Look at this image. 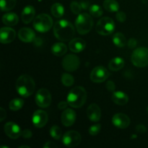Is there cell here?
Listing matches in <instances>:
<instances>
[{"mask_svg":"<svg viewBox=\"0 0 148 148\" xmlns=\"http://www.w3.org/2000/svg\"><path fill=\"white\" fill-rule=\"evenodd\" d=\"M21 135L23 138L30 139V138H31L32 135H33V133H32V132L30 131V130H27V129H26V130H24L23 132H22Z\"/></svg>","mask_w":148,"mask_h":148,"instance_id":"8d00e7d4","label":"cell"},{"mask_svg":"<svg viewBox=\"0 0 148 148\" xmlns=\"http://www.w3.org/2000/svg\"><path fill=\"white\" fill-rule=\"evenodd\" d=\"M147 114H148V106H147Z\"/></svg>","mask_w":148,"mask_h":148,"instance_id":"bcb514c9","label":"cell"},{"mask_svg":"<svg viewBox=\"0 0 148 148\" xmlns=\"http://www.w3.org/2000/svg\"><path fill=\"white\" fill-rule=\"evenodd\" d=\"M101 124H94L89 129V134L92 136H95L101 131Z\"/></svg>","mask_w":148,"mask_h":148,"instance_id":"836d02e7","label":"cell"},{"mask_svg":"<svg viewBox=\"0 0 148 148\" xmlns=\"http://www.w3.org/2000/svg\"><path fill=\"white\" fill-rule=\"evenodd\" d=\"M71 10H72V12L75 14H79L80 13V12L82 10V6H81L80 3L77 2V1H72L70 4Z\"/></svg>","mask_w":148,"mask_h":148,"instance_id":"d6a6232c","label":"cell"},{"mask_svg":"<svg viewBox=\"0 0 148 148\" xmlns=\"http://www.w3.org/2000/svg\"><path fill=\"white\" fill-rule=\"evenodd\" d=\"M137 40H135L134 38H130L128 41V46L130 49H134L135 48V46H137Z\"/></svg>","mask_w":148,"mask_h":148,"instance_id":"74e56055","label":"cell"},{"mask_svg":"<svg viewBox=\"0 0 148 148\" xmlns=\"http://www.w3.org/2000/svg\"><path fill=\"white\" fill-rule=\"evenodd\" d=\"M90 13L92 17H99L103 14V10L100 6L97 4H93V5L90 7Z\"/></svg>","mask_w":148,"mask_h":148,"instance_id":"4dcf8cb0","label":"cell"},{"mask_svg":"<svg viewBox=\"0 0 148 148\" xmlns=\"http://www.w3.org/2000/svg\"><path fill=\"white\" fill-rule=\"evenodd\" d=\"M51 14L56 18H60L64 13V8L60 3H55L52 5L51 9Z\"/></svg>","mask_w":148,"mask_h":148,"instance_id":"4316f807","label":"cell"},{"mask_svg":"<svg viewBox=\"0 0 148 148\" xmlns=\"http://www.w3.org/2000/svg\"><path fill=\"white\" fill-rule=\"evenodd\" d=\"M93 25L92 17L88 13L79 14L75 21V26L78 33L85 35L89 33Z\"/></svg>","mask_w":148,"mask_h":148,"instance_id":"277c9868","label":"cell"},{"mask_svg":"<svg viewBox=\"0 0 148 148\" xmlns=\"http://www.w3.org/2000/svg\"><path fill=\"white\" fill-rule=\"evenodd\" d=\"M87 116L91 121H93V122L98 121L101 117V111L100 107L97 104H90L87 109Z\"/></svg>","mask_w":148,"mask_h":148,"instance_id":"2e32d148","label":"cell"},{"mask_svg":"<svg viewBox=\"0 0 148 148\" xmlns=\"http://www.w3.org/2000/svg\"><path fill=\"white\" fill-rule=\"evenodd\" d=\"M23 147H24V148H30V147H28V146H20V147L19 148H23Z\"/></svg>","mask_w":148,"mask_h":148,"instance_id":"ee69618b","label":"cell"},{"mask_svg":"<svg viewBox=\"0 0 148 148\" xmlns=\"http://www.w3.org/2000/svg\"><path fill=\"white\" fill-rule=\"evenodd\" d=\"M52 26H53V20L47 14H39L33 21V27L40 33L49 31Z\"/></svg>","mask_w":148,"mask_h":148,"instance_id":"5b68a950","label":"cell"},{"mask_svg":"<svg viewBox=\"0 0 148 148\" xmlns=\"http://www.w3.org/2000/svg\"><path fill=\"white\" fill-rule=\"evenodd\" d=\"M55 37L62 41H68L74 37L75 27L66 20H61L56 22L53 27Z\"/></svg>","mask_w":148,"mask_h":148,"instance_id":"6da1fadb","label":"cell"},{"mask_svg":"<svg viewBox=\"0 0 148 148\" xmlns=\"http://www.w3.org/2000/svg\"><path fill=\"white\" fill-rule=\"evenodd\" d=\"M127 19V15L124 12H119L116 14V20L120 23H124Z\"/></svg>","mask_w":148,"mask_h":148,"instance_id":"e575fe53","label":"cell"},{"mask_svg":"<svg viewBox=\"0 0 148 148\" xmlns=\"http://www.w3.org/2000/svg\"><path fill=\"white\" fill-rule=\"evenodd\" d=\"M1 148H9L8 147H3V146H2V147H1Z\"/></svg>","mask_w":148,"mask_h":148,"instance_id":"f6af8a7d","label":"cell"},{"mask_svg":"<svg viewBox=\"0 0 148 148\" xmlns=\"http://www.w3.org/2000/svg\"><path fill=\"white\" fill-rule=\"evenodd\" d=\"M112 123L115 127L119 129H126L130 126V119L126 114L119 113L113 116Z\"/></svg>","mask_w":148,"mask_h":148,"instance_id":"9a60e30c","label":"cell"},{"mask_svg":"<svg viewBox=\"0 0 148 148\" xmlns=\"http://www.w3.org/2000/svg\"><path fill=\"white\" fill-rule=\"evenodd\" d=\"M106 87V89L108 90L109 92H114V90H115L116 89L115 83H114L113 81H108Z\"/></svg>","mask_w":148,"mask_h":148,"instance_id":"d590c367","label":"cell"},{"mask_svg":"<svg viewBox=\"0 0 148 148\" xmlns=\"http://www.w3.org/2000/svg\"><path fill=\"white\" fill-rule=\"evenodd\" d=\"M44 148H53V147H57L56 145H55L54 143H52V142H48L43 146Z\"/></svg>","mask_w":148,"mask_h":148,"instance_id":"b9f144b4","label":"cell"},{"mask_svg":"<svg viewBox=\"0 0 148 148\" xmlns=\"http://www.w3.org/2000/svg\"><path fill=\"white\" fill-rule=\"evenodd\" d=\"M67 105H69L68 103L65 102V101H61V102H59V103L58 104V108H59V109H65V108L67 107Z\"/></svg>","mask_w":148,"mask_h":148,"instance_id":"60d3db41","label":"cell"},{"mask_svg":"<svg viewBox=\"0 0 148 148\" xmlns=\"http://www.w3.org/2000/svg\"><path fill=\"white\" fill-rule=\"evenodd\" d=\"M18 37L22 41L25 43H30L35 40L36 35L32 29L28 27H23L18 32Z\"/></svg>","mask_w":148,"mask_h":148,"instance_id":"ac0fdd59","label":"cell"},{"mask_svg":"<svg viewBox=\"0 0 148 148\" xmlns=\"http://www.w3.org/2000/svg\"><path fill=\"white\" fill-rule=\"evenodd\" d=\"M86 46V43L85 40L79 38H76L72 40L69 43V50L75 53H79L85 49Z\"/></svg>","mask_w":148,"mask_h":148,"instance_id":"d6986e66","label":"cell"},{"mask_svg":"<svg viewBox=\"0 0 148 148\" xmlns=\"http://www.w3.org/2000/svg\"><path fill=\"white\" fill-rule=\"evenodd\" d=\"M23 105H24V101L23 99L15 98V99H13L12 101H10V108L12 111H18V110L21 109Z\"/></svg>","mask_w":148,"mask_h":148,"instance_id":"f1b7e54d","label":"cell"},{"mask_svg":"<svg viewBox=\"0 0 148 148\" xmlns=\"http://www.w3.org/2000/svg\"><path fill=\"white\" fill-rule=\"evenodd\" d=\"M76 120V113L71 108L65 110L62 115V123L65 127L73 125Z\"/></svg>","mask_w":148,"mask_h":148,"instance_id":"e0dca14e","label":"cell"},{"mask_svg":"<svg viewBox=\"0 0 148 148\" xmlns=\"http://www.w3.org/2000/svg\"><path fill=\"white\" fill-rule=\"evenodd\" d=\"M115 30V23L111 18L105 17L101 18L96 25V31L102 36H108Z\"/></svg>","mask_w":148,"mask_h":148,"instance_id":"52a82bcc","label":"cell"},{"mask_svg":"<svg viewBox=\"0 0 148 148\" xmlns=\"http://www.w3.org/2000/svg\"><path fill=\"white\" fill-rule=\"evenodd\" d=\"M4 132L11 139H17L20 137L22 131L20 127L14 122H7L4 125Z\"/></svg>","mask_w":148,"mask_h":148,"instance_id":"4fadbf2b","label":"cell"},{"mask_svg":"<svg viewBox=\"0 0 148 148\" xmlns=\"http://www.w3.org/2000/svg\"><path fill=\"white\" fill-rule=\"evenodd\" d=\"M36 83L33 78L28 75H23L16 82V90L19 95L24 98L30 96L34 92Z\"/></svg>","mask_w":148,"mask_h":148,"instance_id":"7a4b0ae2","label":"cell"},{"mask_svg":"<svg viewBox=\"0 0 148 148\" xmlns=\"http://www.w3.org/2000/svg\"><path fill=\"white\" fill-rule=\"evenodd\" d=\"M103 7L106 11L110 12H118L119 10V4L116 0H105L103 1Z\"/></svg>","mask_w":148,"mask_h":148,"instance_id":"d4e9b609","label":"cell"},{"mask_svg":"<svg viewBox=\"0 0 148 148\" xmlns=\"http://www.w3.org/2000/svg\"><path fill=\"white\" fill-rule=\"evenodd\" d=\"M16 32L14 29L8 27H1L0 30V41L1 43H10L14 40Z\"/></svg>","mask_w":148,"mask_h":148,"instance_id":"5bb4252c","label":"cell"},{"mask_svg":"<svg viewBox=\"0 0 148 148\" xmlns=\"http://www.w3.org/2000/svg\"><path fill=\"white\" fill-rule=\"evenodd\" d=\"M35 100H36V104L39 107L46 108L49 106L51 103V95L47 89L42 88L36 92Z\"/></svg>","mask_w":148,"mask_h":148,"instance_id":"9c48e42d","label":"cell"},{"mask_svg":"<svg viewBox=\"0 0 148 148\" xmlns=\"http://www.w3.org/2000/svg\"><path fill=\"white\" fill-rule=\"evenodd\" d=\"M132 62L137 67H145L148 65V49L140 47L133 51Z\"/></svg>","mask_w":148,"mask_h":148,"instance_id":"8992f818","label":"cell"},{"mask_svg":"<svg viewBox=\"0 0 148 148\" xmlns=\"http://www.w3.org/2000/svg\"><path fill=\"white\" fill-rule=\"evenodd\" d=\"M16 4V0H0L1 11L6 12L12 10Z\"/></svg>","mask_w":148,"mask_h":148,"instance_id":"83f0119b","label":"cell"},{"mask_svg":"<svg viewBox=\"0 0 148 148\" xmlns=\"http://www.w3.org/2000/svg\"><path fill=\"white\" fill-rule=\"evenodd\" d=\"M82 140V137L79 133L77 132L71 130L68 131L64 134V137L62 138L63 143L69 147H74L79 145Z\"/></svg>","mask_w":148,"mask_h":148,"instance_id":"ba28073f","label":"cell"},{"mask_svg":"<svg viewBox=\"0 0 148 148\" xmlns=\"http://www.w3.org/2000/svg\"><path fill=\"white\" fill-rule=\"evenodd\" d=\"M67 51V47L63 43H56L52 46L51 52L56 56H64Z\"/></svg>","mask_w":148,"mask_h":148,"instance_id":"7402d4cb","label":"cell"},{"mask_svg":"<svg viewBox=\"0 0 148 148\" xmlns=\"http://www.w3.org/2000/svg\"><path fill=\"white\" fill-rule=\"evenodd\" d=\"M124 66V61L122 58L116 57L111 59L108 63V68L112 71H119Z\"/></svg>","mask_w":148,"mask_h":148,"instance_id":"cb8c5ba5","label":"cell"},{"mask_svg":"<svg viewBox=\"0 0 148 148\" xmlns=\"http://www.w3.org/2000/svg\"><path fill=\"white\" fill-rule=\"evenodd\" d=\"M7 116L6 111L3 108H0V121H2Z\"/></svg>","mask_w":148,"mask_h":148,"instance_id":"ab89813d","label":"cell"},{"mask_svg":"<svg viewBox=\"0 0 148 148\" xmlns=\"http://www.w3.org/2000/svg\"><path fill=\"white\" fill-rule=\"evenodd\" d=\"M113 42L118 47H124L127 44V39L121 33H116L113 36Z\"/></svg>","mask_w":148,"mask_h":148,"instance_id":"484cf974","label":"cell"},{"mask_svg":"<svg viewBox=\"0 0 148 148\" xmlns=\"http://www.w3.org/2000/svg\"><path fill=\"white\" fill-rule=\"evenodd\" d=\"M86 100L87 92L85 88L81 86L72 88L67 95V103L72 108H80L85 104Z\"/></svg>","mask_w":148,"mask_h":148,"instance_id":"3957f363","label":"cell"},{"mask_svg":"<svg viewBox=\"0 0 148 148\" xmlns=\"http://www.w3.org/2000/svg\"><path fill=\"white\" fill-rule=\"evenodd\" d=\"M35 14H36V11L33 6H27L23 9L22 12V20L25 24H28L32 20L34 19Z\"/></svg>","mask_w":148,"mask_h":148,"instance_id":"ffe728a7","label":"cell"},{"mask_svg":"<svg viewBox=\"0 0 148 148\" xmlns=\"http://www.w3.org/2000/svg\"><path fill=\"white\" fill-rule=\"evenodd\" d=\"M2 22L7 26H14L18 23V17L15 13H7L2 17Z\"/></svg>","mask_w":148,"mask_h":148,"instance_id":"603a6c76","label":"cell"},{"mask_svg":"<svg viewBox=\"0 0 148 148\" xmlns=\"http://www.w3.org/2000/svg\"><path fill=\"white\" fill-rule=\"evenodd\" d=\"M80 4L82 6V10H86L89 7V4L88 2H85V1H82V2H80Z\"/></svg>","mask_w":148,"mask_h":148,"instance_id":"7bdbcfd3","label":"cell"},{"mask_svg":"<svg viewBox=\"0 0 148 148\" xmlns=\"http://www.w3.org/2000/svg\"><path fill=\"white\" fill-rule=\"evenodd\" d=\"M110 73L103 66H96L92 70L90 74V79L93 82L101 83L104 82L109 77Z\"/></svg>","mask_w":148,"mask_h":148,"instance_id":"8fae6325","label":"cell"},{"mask_svg":"<svg viewBox=\"0 0 148 148\" xmlns=\"http://www.w3.org/2000/svg\"><path fill=\"white\" fill-rule=\"evenodd\" d=\"M80 61L78 56L74 54H68L62 60V66L67 72H74L79 68Z\"/></svg>","mask_w":148,"mask_h":148,"instance_id":"30bf717a","label":"cell"},{"mask_svg":"<svg viewBox=\"0 0 148 148\" xmlns=\"http://www.w3.org/2000/svg\"><path fill=\"white\" fill-rule=\"evenodd\" d=\"M112 101L114 103L119 106L125 105L128 103L129 98L128 95L124 92H121V91H114L112 95Z\"/></svg>","mask_w":148,"mask_h":148,"instance_id":"44dd1931","label":"cell"},{"mask_svg":"<svg viewBox=\"0 0 148 148\" xmlns=\"http://www.w3.org/2000/svg\"><path fill=\"white\" fill-rule=\"evenodd\" d=\"M50 134L55 140H59L62 137V130L60 127L54 125L50 129Z\"/></svg>","mask_w":148,"mask_h":148,"instance_id":"1f68e13d","label":"cell"},{"mask_svg":"<svg viewBox=\"0 0 148 148\" xmlns=\"http://www.w3.org/2000/svg\"><path fill=\"white\" fill-rule=\"evenodd\" d=\"M136 130L140 133H145L147 132V128L143 124H138L136 127Z\"/></svg>","mask_w":148,"mask_h":148,"instance_id":"f35d334b","label":"cell"},{"mask_svg":"<svg viewBox=\"0 0 148 148\" xmlns=\"http://www.w3.org/2000/svg\"><path fill=\"white\" fill-rule=\"evenodd\" d=\"M48 114L46 111L42 110H37L33 115V123L37 128H42L48 122Z\"/></svg>","mask_w":148,"mask_h":148,"instance_id":"7c38bea8","label":"cell"},{"mask_svg":"<svg viewBox=\"0 0 148 148\" xmlns=\"http://www.w3.org/2000/svg\"><path fill=\"white\" fill-rule=\"evenodd\" d=\"M75 79L71 75L68 73H64L62 76V82L64 85L66 87L72 86L74 84Z\"/></svg>","mask_w":148,"mask_h":148,"instance_id":"f546056e","label":"cell"}]
</instances>
